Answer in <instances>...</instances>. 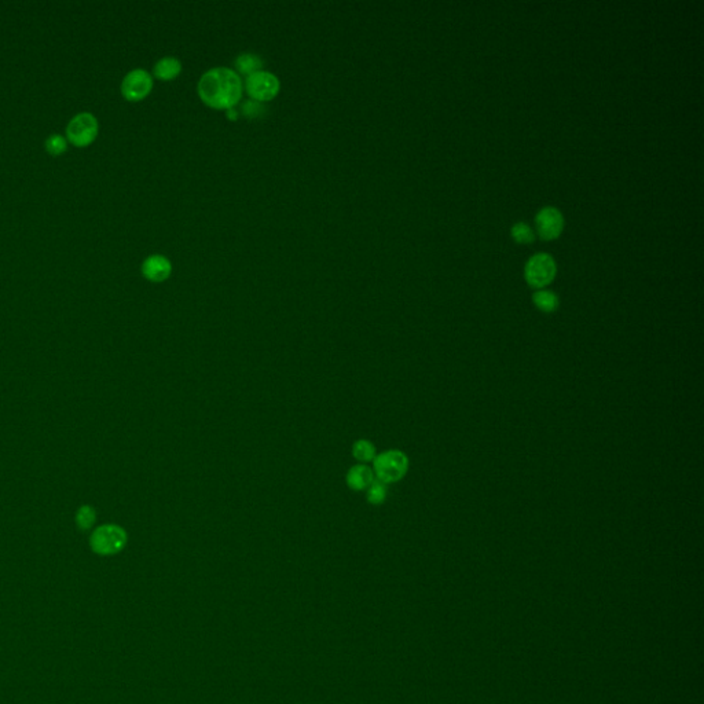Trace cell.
Returning <instances> with one entry per match:
<instances>
[{"instance_id":"cell-1","label":"cell","mask_w":704,"mask_h":704,"mask_svg":"<svg viewBox=\"0 0 704 704\" xmlns=\"http://www.w3.org/2000/svg\"><path fill=\"white\" fill-rule=\"evenodd\" d=\"M201 100L216 110H229L242 98L244 84L239 75L230 68H212L198 81Z\"/></svg>"},{"instance_id":"cell-2","label":"cell","mask_w":704,"mask_h":704,"mask_svg":"<svg viewBox=\"0 0 704 704\" xmlns=\"http://www.w3.org/2000/svg\"><path fill=\"white\" fill-rule=\"evenodd\" d=\"M410 460L405 451L392 449L377 454L373 461V472L377 480L387 486L400 482L409 472Z\"/></svg>"},{"instance_id":"cell-3","label":"cell","mask_w":704,"mask_h":704,"mask_svg":"<svg viewBox=\"0 0 704 704\" xmlns=\"http://www.w3.org/2000/svg\"><path fill=\"white\" fill-rule=\"evenodd\" d=\"M128 534L118 524H102L90 537V547L99 556H115L125 548Z\"/></svg>"},{"instance_id":"cell-4","label":"cell","mask_w":704,"mask_h":704,"mask_svg":"<svg viewBox=\"0 0 704 704\" xmlns=\"http://www.w3.org/2000/svg\"><path fill=\"white\" fill-rule=\"evenodd\" d=\"M99 123L90 112H81L66 125V139L76 147H87L98 138Z\"/></svg>"},{"instance_id":"cell-5","label":"cell","mask_w":704,"mask_h":704,"mask_svg":"<svg viewBox=\"0 0 704 704\" xmlns=\"http://www.w3.org/2000/svg\"><path fill=\"white\" fill-rule=\"evenodd\" d=\"M244 88L248 93L249 98L263 103L274 99L278 95L281 84L274 73L267 71H259L245 78Z\"/></svg>"},{"instance_id":"cell-6","label":"cell","mask_w":704,"mask_h":704,"mask_svg":"<svg viewBox=\"0 0 704 704\" xmlns=\"http://www.w3.org/2000/svg\"><path fill=\"white\" fill-rule=\"evenodd\" d=\"M556 275V262L548 254H535L529 257L526 264V279L534 288H544L549 285Z\"/></svg>"},{"instance_id":"cell-7","label":"cell","mask_w":704,"mask_h":704,"mask_svg":"<svg viewBox=\"0 0 704 704\" xmlns=\"http://www.w3.org/2000/svg\"><path fill=\"white\" fill-rule=\"evenodd\" d=\"M153 88V76L145 69H133L121 81V94L130 102L146 98Z\"/></svg>"},{"instance_id":"cell-8","label":"cell","mask_w":704,"mask_h":704,"mask_svg":"<svg viewBox=\"0 0 704 704\" xmlns=\"http://www.w3.org/2000/svg\"><path fill=\"white\" fill-rule=\"evenodd\" d=\"M142 275L150 282H164L172 274V264L164 254H150L146 257L140 267Z\"/></svg>"},{"instance_id":"cell-9","label":"cell","mask_w":704,"mask_h":704,"mask_svg":"<svg viewBox=\"0 0 704 704\" xmlns=\"http://www.w3.org/2000/svg\"><path fill=\"white\" fill-rule=\"evenodd\" d=\"M537 229L541 237L544 238H556L561 233L564 226V217L561 212L554 207H547L538 212L535 217Z\"/></svg>"},{"instance_id":"cell-10","label":"cell","mask_w":704,"mask_h":704,"mask_svg":"<svg viewBox=\"0 0 704 704\" xmlns=\"http://www.w3.org/2000/svg\"><path fill=\"white\" fill-rule=\"evenodd\" d=\"M374 480H376L374 472L369 465H365V464L353 465L347 472V476H346L347 486L352 491H366L372 486Z\"/></svg>"},{"instance_id":"cell-11","label":"cell","mask_w":704,"mask_h":704,"mask_svg":"<svg viewBox=\"0 0 704 704\" xmlns=\"http://www.w3.org/2000/svg\"><path fill=\"white\" fill-rule=\"evenodd\" d=\"M182 72V63L175 57H164L158 59L153 66L155 78L162 81L175 80Z\"/></svg>"},{"instance_id":"cell-12","label":"cell","mask_w":704,"mask_h":704,"mask_svg":"<svg viewBox=\"0 0 704 704\" xmlns=\"http://www.w3.org/2000/svg\"><path fill=\"white\" fill-rule=\"evenodd\" d=\"M235 72L245 75L247 78L254 75L256 72L262 71L263 68V59L260 58L254 53H244L239 54L234 61Z\"/></svg>"},{"instance_id":"cell-13","label":"cell","mask_w":704,"mask_h":704,"mask_svg":"<svg viewBox=\"0 0 704 704\" xmlns=\"http://www.w3.org/2000/svg\"><path fill=\"white\" fill-rule=\"evenodd\" d=\"M352 457L358 461V464H371L377 457V450L374 443L368 439H359L352 445Z\"/></svg>"},{"instance_id":"cell-14","label":"cell","mask_w":704,"mask_h":704,"mask_svg":"<svg viewBox=\"0 0 704 704\" xmlns=\"http://www.w3.org/2000/svg\"><path fill=\"white\" fill-rule=\"evenodd\" d=\"M532 301L535 307L544 313H554L559 309L560 300L559 296L548 291V289H539L532 294Z\"/></svg>"},{"instance_id":"cell-15","label":"cell","mask_w":704,"mask_h":704,"mask_svg":"<svg viewBox=\"0 0 704 704\" xmlns=\"http://www.w3.org/2000/svg\"><path fill=\"white\" fill-rule=\"evenodd\" d=\"M388 498V486L380 480H374L372 486L366 490V499L373 507L383 505Z\"/></svg>"},{"instance_id":"cell-16","label":"cell","mask_w":704,"mask_h":704,"mask_svg":"<svg viewBox=\"0 0 704 704\" xmlns=\"http://www.w3.org/2000/svg\"><path fill=\"white\" fill-rule=\"evenodd\" d=\"M97 522V510L91 505H83L76 512V526L83 531L94 527Z\"/></svg>"},{"instance_id":"cell-17","label":"cell","mask_w":704,"mask_h":704,"mask_svg":"<svg viewBox=\"0 0 704 704\" xmlns=\"http://www.w3.org/2000/svg\"><path fill=\"white\" fill-rule=\"evenodd\" d=\"M44 146L51 156H61L68 149V139L61 134H51L46 139Z\"/></svg>"},{"instance_id":"cell-18","label":"cell","mask_w":704,"mask_h":704,"mask_svg":"<svg viewBox=\"0 0 704 704\" xmlns=\"http://www.w3.org/2000/svg\"><path fill=\"white\" fill-rule=\"evenodd\" d=\"M512 235L516 241L519 242H531L534 239V232L532 229L523 223V222H519V223H514L513 227H512Z\"/></svg>"},{"instance_id":"cell-19","label":"cell","mask_w":704,"mask_h":704,"mask_svg":"<svg viewBox=\"0 0 704 704\" xmlns=\"http://www.w3.org/2000/svg\"><path fill=\"white\" fill-rule=\"evenodd\" d=\"M241 110H242V115L244 116L252 118L260 116V113H262V110H264V108H263V105L260 102H256L254 99H249V100L244 102Z\"/></svg>"},{"instance_id":"cell-20","label":"cell","mask_w":704,"mask_h":704,"mask_svg":"<svg viewBox=\"0 0 704 704\" xmlns=\"http://www.w3.org/2000/svg\"><path fill=\"white\" fill-rule=\"evenodd\" d=\"M226 116H227V118H229V120H232V121H234V120H237V118H238V112L235 110L234 108H233V109H229V110H226Z\"/></svg>"}]
</instances>
